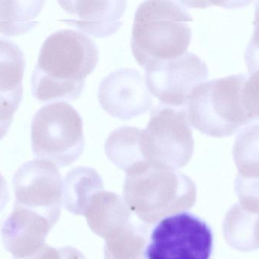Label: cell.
Listing matches in <instances>:
<instances>
[{
    "instance_id": "9",
    "label": "cell",
    "mask_w": 259,
    "mask_h": 259,
    "mask_svg": "<svg viewBox=\"0 0 259 259\" xmlns=\"http://www.w3.org/2000/svg\"><path fill=\"white\" fill-rule=\"evenodd\" d=\"M15 204L45 217L53 225L58 222L63 204V181L58 168L51 162H26L13 176Z\"/></svg>"
},
{
    "instance_id": "4",
    "label": "cell",
    "mask_w": 259,
    "mask_h": 259,
    "mask_svg": "<svg viewBox=\"0 0 259 259\" xmlns=\"http://www.w3.org/2000/svg\"><path fill=\"white\" fill-rule=\"evenodd\" d=\"M124 201L145 224L193 207L196 186L193 180L170 168L148 164L126 174Z\"/></svg>"
},
{
    "instance_id": "14",
    "label": "cell",
    "mask_w": 259,
    "mask_h": 259,
    "mask_svg": "<svg viewBox=\"0 0 259 259\" xmlns=\"http://www.w3.org/2000/svg\"><path fill=\"white\" fill-rule=\"evenodd\" d=\"M144 130L122 126L113 130L104 144L109 160L118 168L130 174L149 164L143 149Z\"/></svg>"
},
{
    "instance_id": "10",
    "label": "cell",
    "mask_w": 259,
    "mask_h": 259,
    "mask_svg": "<svg viewBox=\"0 0 259 259\" xmlns=\"http://www.w3.org/2000/svg\"><path fill=\"white\" fill-rule=\"evenodd\" d=\"M98 97L107 113L122 120L147 113L153 106L145 78L139 71L130 68L116 69L104 77Z\"/></svg>"
},
{
    "instance_id": "15",
    "label": "cell",
    "mask_w": 259,
    "mask_h": 259,
    "mask_svg": "<svg viewBox=\"0 0 259 259\" xmlns=\"http://www.w3.org/2000/svg\"><path fill=\"white\" fill-rule=\"evenodd\" d=\"M104 189L102 178L93 168L78 166L69 171L63 183L64 207L75 215H84L95 194Z\"/></svg>"
},
{
    "instance_id": "8",
    "label": "cell",
    "mask_w": 259,
    "mask_h": 259,
    "mask_svg": "<svg viewBox=\"0 0 259 259\" xmlns=\"http://www.w3.org/2000/svg\"><path fill=\"white\" fill-rule=\"evenodd\" d=\"M145 69V83L160 104L186 108L194 89L208 76L205 62L192 52L172 60L158 62Z\"/></svg>"
},
{
    "instance_id": "20",
    "label": "cell",
    "mask_w": 259,
    "mask_h": 259,
    "mask_svg": "<svg viewBox=\"0 0 259 259\" xmlns=\"http://www.w3.org/2000/svg\"><path fill=\"white\" fill-rule=\"evenodd\" d=\"M13 259H87L84 254L72 246L54 248L45 244L38 251L28 257Z\"/></svg>"
},
{
    "instance_id": "13",
    "label": "cell",
    "mask_w": 259,
    "mask_h": 259,
    "mask_svg": "<svg viewBox=\"0 0 259 259\" xmlns=\"http://www.w3.org/2000/svg\"><path fill=\"white\" fill-rule=\"evenodd\" d=\"M84 217L92 232L104 239L133 219L125 201L117 194L104 190L94 195Z\"/></svg>"
},
{
    "instance_id": "21",
    "label": "cell",
    "mask_w": 259,
    "mask_h": 259,
    "mask_svg": "<svg viewBox=\"0 0 259 259\" xmlns=\"http://www.w3.org/2000/svg\"><path fill=\"white\" fill-rule=\"evenodd\" d=\"M9 198H10V193H9L7 181L4 176L0 174V212L5 208L8 202Z\"/></svg>"
},
{
    "instance_id": "5",
    "label": "cell",
    "mask_w": 259,
    "mask_h": 259,
    "mask_svg": "<svg viewBox=\"0 0 259 259\" xmlns=\"http://www.w3.org/2000/svg\"><path fill=\"white\" fill-rule=\"evenodd\" d=\"M31 136L34 157L57 167L75 163L84 151L82 119L64 101L40 107L33 117Z\"/></svg>"
},
{
    "instance_id": "7",
    "label": "cell",
    "mask_w": 259,
    "mask_h": 259,
    "mask_svg": "<svg viewBox=\"0 0 259 259\" xmlns=\"http://www.w3.org/2000/svg\"><path fill=\"white\" fill-rule=\"evenodd\" d=\"M150 240L145 249L148 259H210L213 251L211 229L189 212L161 220Z\"/></svg>"
},
{
    "instance_id": "3",
    "label": "cell",
    "mask_w": 259,
    "mask_h": 259,
    "mask_svg": "<svg viewBox=\"0 0 259 259\" xmlns=\"http://www.w3.org/2000/svg\"><path fill=\"white\" fill-rule=\"evenodd\" d=\"M192 16L180 2L145 1L136 10L131 48L144 69L187 52L192 39Z\"/></svg>"
},
{
    "instance_id": "6",
    "label": "cell",
    "mask_w": 259,
    "mask_h": 259,
    "mask_svg": "<svg viewBox=\"0 0 259 259\" xmlns=\"http://www.w3.org/2000/svg\"><path fill=\"white\" fill-rule=\"evenodd\" d=\"M194 145L186 107L159 103L153 108L143 138L144 154L150 165L177 170L192 158Z\"/></svg>"
},
{
    "instance_id": "19",
    "label": "cell",
    "mask_w": 259,
    "mask_h": 259,
    "mask_svg": "<svg viewBox=\"0 0 259 259\" xmlns=\"http://www.w3.org/2000/svg\"><path fill=\"white\" fill-rule=\"evenodd\" d=\"M45 1H0V34L5 37L21 35L32 30L38 22Z\"/></svg>"
},
{
    "instance_id": "11",
    "label": "cell",
    "mask_w": 259,
    "mask_h": 259,
    "mask_svg": "<svg viewBox=\"0 0 259 259\" xmlns=\"http://www.w3.org/2000/svg\"><path fill=\"white\" fill-rule=\"evenodd\" d=\"M54 227L45 217L14 204L11 214L1 226L0 233L5 249L15 257L22 258L44 246Z\"/></svg>"
},
{
    "instance_id": "17",
    "label": "cell",
    "mask_w": 259,
    "mask_h": 259,
    "mask_svg": "<svg viewBox=\"0 0 259 259\" xmlns=\"http://www.w3.org/2000/svg\"><path fill=\"white\" fill-rule=\"evenodd\" d=\"M148 227L133 219L106 238L105 259H146Z\"/></svg>"
},
{
    "instance_id": "2",
    "label": "cell",
    "mask_w": 259,
    "mask_h": 259,
    "mask_svg": "<svg viewBox=\"0 0 259 259\" xmlns=\"http://www.w3.org/2000/svg\"><path fill=\"white\" fill-rule=\"evenodd\" d=\"M191 125L203 134L225 138L258 119L257 72L229 75L197 86L189 97Z\"/></svg>"
},
{
    "instance_id": "1",
    "label": "cell",
    "mask_w": 259,
    "mask_h": 259,
    "mask_svg": "<svg viewBox=\"0 0 259 259\" xmlns=\"http://www.w3.org/2000/svg\"><path fill=\"white\" fill-rule=\"evenodd\" d=\"M98 60V47L89 36L75 30L53 33L44 42L31 75L33 97L40 102L78 99Z\"/></svg>"
},
{
    "instance_id": "12",
    "label": "cell",
    "mask_w": 259,
    "mask_h": 259,
    "mask_svg": "<svg viewBox=\"0 0 259 259\" xmlns=\"http://www.w3.org/2000/svg\"><path fill=\"white\" fill-rule=\"evenodd\" d=\"M71 18L60 20L90 35L101 38L115 34L122 26L126 1H59Z\"/></svg>"
},
{
    "instance_id": "18",
    "label": "cell",
    "mask_w": 259,
    "mask_h": 259,
    "mask_svg": "<svg viewBox=\"0 0 259 259\" xmlns=\"http://www.w3.org/2000/svg\"><path fill=\"white\" fill-rule=\"evenodd\" d=\"M25 69V55L20 48L0 37V97L22 102Z\"/></svg>"
},
{
    "instance_id": "16",
    "label": "cell",
    "mask_w": 259,
    "mask_h": 259,
    "mask_svg": "<svg viewBox=\"0 0 259 259\" xmlns=\"http://www.w3.org/2000/svg\"><path fill=\"white\" fill-rule=\"evenodd\" d=\"M257 210L258 207L239 203L229 210L223 230L224 238L230 246L243 251L257 248Z\"/></svg>"
}]
</instances>
